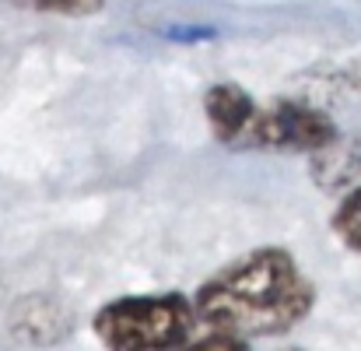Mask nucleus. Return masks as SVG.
I'll use <instances>...</instances> for the list:
<instances>
[{
  "instance_id": "9",
  "label": "nucleus",
  "mask_w": 361,
  "mask_h": 351,
  "mask_svg": "<svg viewBox=\"0 0 361 351\" xmlns=\"http://www.w3.org/2000/svg\"><path fill=\"white\" fill-rule=\"evenodd\" d=\"M284 351H302V348H284Z\"/></svg>"
},
{
  "instance_id": "6",
  "label": "nucleus",
  "mask_w": 361,
  "mask_h": 351,
  "mask_svg": "<svg viewBox=\"0 0 361 351\" xmlns=\"http://www.w3.org/2000/svg\"><path fill=\"white\" fill-rule=\"evenodd\" d=\"M18 7H32L42 14H63V18H92L106 7V0H7Z\"/></svg>"
},
{
  "instance_id": "8",
  "label": "nucleus",
  "mask_w": 361,
  "mask_h": 351,
  "mask_svg": "<svg viewBox=\"0 0 361 351\" xmlns=\"http://www.w3.org/2000/svg\"><path fill=\"white\" fill-rule=\"evenodd\" d=\"M172 42H204V39H214L218 32L214 28H204V25H176L165 32Z\"/></svg>"
},
{
  "instance_id": "7",
  "label": "nucleus",
  "mask_w": 361,
  "mask_h": 351,
  "mask_svg": "<svg viewBox=\"0 0 361 351\" xmlns=\"http://www.w3.org/2000/svg\"><path fill=\"white\" fill-rule=\"evenodd\" d=\"M179 351H249V341H242L235 334L211 331L207 338H200V341H193V345H183Z\"/></svg>"
},
{
  "instance_id": "4",
  "label": "nucleus",
  "mask_w": 361,
  "mask_h": 351,
  "mask_svg": "<svg viewBox=\"0 0 361 351\" xmlns=\"http://www.w3.org/2000/svg\"><path fill=\"white\" fill-rule=\"evenodd\" d=\"M204 113H207V123L214 130L218 141H239V137H249L252 123H256V102L252 95L232 85V81H221V85H211L207 95H204Z\"/></svg>"
},
{
  "instance_id": "5",
  "label": "nucleus",
  "mask_w": 361,
  "mask_h": 351,
  "mask_svg": "<svg viewBox=\"0 0 361 351\" xmlns=\"http://www.w3.org/2000/svg\"><path fill=\"white\" fill-rule=\"evenodd\" d=\"M334 232H337V239H341L348 249L361 253V186H355V190L341 201V208H337V215H334Z\"/></svg>"
},
{
  "instance_id": "2",
  "label": "nucleus",
  "mask_w": 361,
  "mask_h": 351,
  "mask_svg": "<svg viewBox=\"0 0 361 351\" xmlns=\"http://www.w3.org/2000/svg\"><path fill=\"white\" fill-rule=\"evenodd\" d=\"M197 320V306L179 292L123 295L95 313V338L109 351H179Z\"/></svg>"
},
{
  "instance_id": "1",
  "label": "nucleus",
  "mask_w": 361,
  "mask_h": 351,
  "mask_svg": "<svg viewBox=\"0 0 361 351\" xmlns=\"http://www.w3.org/2000/svg\"><path fill=\"white\" fill-rule=\"evenodd\" d=\"M193 306L211 331L235 334L242 341L274 338L288 334L312 313L316 288L288 249L263 246L207 278Z\"/></svg>"
},
{
  "instance_id": "3",
  "label": "nucleus",
  "mask_w": 361,
  "mask_h": 351,
  "mask_svg": "<svg viewBox=\"0 0 361 351\" xmlns=\"http://www.w3.org/2000/svg\"><path fill=\"white\" fill-rule=\"evenodd\" d=\"M249 144L277 148V151H305L323 155L337 144V126L323 109L298 102V99H277L267 109L256 113L249 130Z\"/></svg>"
}]
</instances>
